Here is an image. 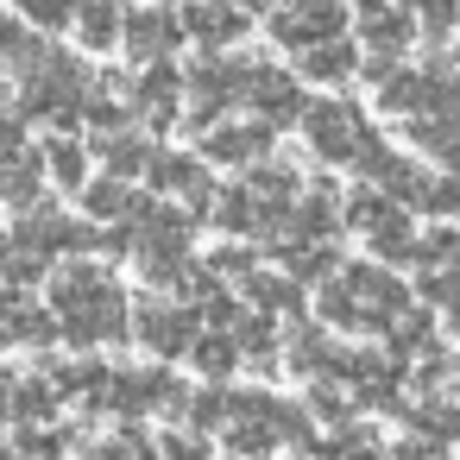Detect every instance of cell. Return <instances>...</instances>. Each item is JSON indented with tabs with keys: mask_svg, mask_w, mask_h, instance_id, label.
<instances>
[{
	"mask_svg": "<svg viewBox=\"0 0 460 460\" xmlns=\"http://www.w3.org/2000/svg\"><path fill=\"white\" fill-rule=\"evenodd\" d=\"M51 309L64 322V341H76V347H102V341H120L127 334V296L89 259H70L51 278Z\"/></svg>",
	"mask_w": 460,
	"mask_h": 460,
	"instance_id": "6da1fadb",
	"label": "cell"
},
{
	"mask_svg": "<svg viewBox=\"0 0 460 460\" xmlns=\"http://www.w3.org/2000/svg\"><path fill=\"white\" fill-rule=\"evenodd\" d=\"M190 385L177 378V372H164V366H127V372H114V397H108V410L120 416V422H139V416H171V422H183L190 416Z\"/></svg>",
	"mask_w": 460,
	"mask_h": 460,
	"instance_id": "7a4b0ae2",
	"label": "cell"
},
{
	"mask_svg": "<svg viewBox=\"0 0 460 460\" xmlns=\"http://www.w3.org/2000/svg\"><path fill=\"white\" fill-rule=\"evenodd\" d=\"M303 139H309V152H315L322 164H359V152H366L378 133L359 120L353 102L328 95V102H309V114H303Z\"/></svg>",
	"mask_w": 460,
	"mask_h": 460,
	"instance_id": "3957f363",
	"label": "cell"
},
{
	"mask_svg": "<svg viewBox=\"0 0 460 460\" xmlns=\"http://www.w3.org/2000/svg\"><path fill=\"white\" fill-rule=\"evenodd\" d=\"M13 240L32 252V259H64V252H102V227H83V221H70L58 202H45V208H32V215H20V227H13Z\"/></svg>",
	"mask_w": 460,
	"mask_h": 460,
	"instance_id": "277c9868",
	"label": "cell"
},
{
	"mask_svg": "<svg viewBox=\"0 0 460 460\" xmlns=\"http://www.w3.org/2000/svg\"><path fill=\"white\" fill-rule=\"evenodd\" d=\"M240 102H252V114L278 133V127H296L303 114H309V95L296 89V76L290 70H278V64H252L246 70V95Z\"/></svg>",
	"mask_w": 460,
	"mask_h": 460,
	"instance_id": "5b68a950",
	"label": "cell"
},
{
	"mask_svg": "<svg viewBox=\"0 0 460 460\" xmlns=\"http://www.w3.org/2000/svg\"><path fill=\"white\" fill-rule=\"evenodd\" d=\"M183 39H190L183 13H171V7H127V51L139 58V70L146 64H171V51Z\"/></svg>",
	"mask_w": 460,
	"mask_h": 460,
	"instance_id": "8992f818",
	"label": "cell"
},
{
	"mask_svg": "<svg viewBox=\"0 0 460 460\" xmlns=\"http://www.w3.org/2000/svg\"><path fill=\"white\" fill-rule=\"evenodd\" d=\"M341 284L359 296V309H366L378 328H391V322L410 309V290H403V284L391 278V265H378V259H359V265H347V271H341Z\"/></svg>",
	"mask_w": 460,
	"mask_h": 460,
	"instance_id": "52a82bcc",
	"label": "cell"
},
{
	"mask_svg": "<svg viewBox=\"0 0 460 460\" xmlns=\"http://www.w3.org/2000/svg\"><path fill=\"white\" fill-rule=\"evenodd\" d=\"M133 328H139V341H146V353H152V359L196 353V341H202V322H196L190 309H177V303H146Z\"/></svg>",
	"mask_w": 460,
	"mask_h": 460,
	"instance_id": "ba28073f",
	"label": "cell"
},
{
	"mask_svg": "<svg viewBox=\"0 0 460 460\" xmlns=\"http://www.w3.org/2000/svg\"><path fill=\"white\" fill-rule=\"evenodd\" d=\"M202 158L208 164H240V171H259L271 158V127L265 120H227L202 139Z\"/></svg>",
	"mask_w": 460,
	"mask_h": 460,
	"instance_id": "9c48e42d",
	"label": "cell"
},
{
	"mask_svg": "<svg viewBox=\"0 0 460 460\" xmlns=\"http://www.w3.org/2000/svg\"><path fill=\"white\" fill-rule=\"evenodd\" d=\"M341 341L328 334V328H309V322H290V334H284V366L290 372H303V378H341Z\"/></svg>",
	"mask_w": 460,
	"mask_h": 460,
	"instance_id": "30bf717a",
	"label": "cell"
},
{
	"mask_svg": "<svg viewBox=\"0 0 460 460\" xmlns=\"http://www.w3.org/2000/svg\"><path fill=\"white\" fill-rule=\"evenodd\" d=\"M246 7H234V0H190V7H183V32L215 58V51H227L234 39H246Z\"/></svg>",
	"mask_w": 460,
	"mask_h": 460,
	"instance_id": "8fae6325",
	"label": "cell"
},
{
	"mask_svg": "<svg viewBox=\"0 0 460 460\" xmlns=\"http://www.w3.org/2000/svg\"><path fill=\"white\" fill-rule=\"evenodd\" d=\"M51 378H58L64 397H83L89 416L108 410V397H114V372H108L102 359H64V366H51Z\"/></svg>",
	"mask_w": 460,
	"mask_h": 460,
	"instance_id": "7c38bea8",
	"label": "cell"
},
{
	"mask_svg": "<svg viewBox=\"0 0 460 460\" xmlns=\"http://www.w3.org/2000/svg\"><path fill=\"white\" fill-rule=\"evenodd\" d=\"M359 39L372 45V58H397L410 39H416V20L397 7V0H385V7H372V13H359Z\"/></svg>",
	"mask_w": 460,
	"mask_h": 460,
	"instance_id": "4fadbf2b",
	"label": "cell"
},
{
	"mask_svg": "<svg viewBox=\"0 0 460 460\" xmlns=\"http://www.w3.org/2000/svg\"><path fill=\"white\" fill-rule=\"evenodd\" d=\"M366 246H372L378 265H422V234L403 221V208H391V215L366 234Z\"/></svg>",
	"mask_w": 460,
	"mask_h": 460,
	"instance_id": "5bb4252c",
	"label": "cell"
},
{
	"mask_svg": "<svg viewBox=\"0 0 460 460\" xmlns=\"http://www.w3.org/2000/svg\"><path fill=\"white\" fill-rule=\"evenodd\" d=\"M246 303H252V315H303V284L296 278H284V271H252L246 284Z\"/></svg>",
	"mask_w": 460,
	"mask_h": 460,
	"instance_id": "9a60e30c",
	"label": "cell"
},
{
	"mask_svg": "<svg viewBox=\"0 0 460 460\" xmlns=\"http://www.w3.org/2000/svg\"><path fill=\"white\" fill-rule=\"evenodd\" d=\"M95 146V158L108 164V177H120V183H133V177H152V139H139V133H114V139H89Z\"/></svg>",
	"mask_w": 460,
	"mask_h": 460,
	"instance_id": "2e32d148",
	"label": "cell"
},
{
	"mask_svg": "<svg viewBox=\"0 0 460 460\" xmlns=\"http://www.w3.org/2000/svg\"><path fill=\"white\" fill-rule=\"evenodd\" d=\"M240 183H246L265 208H278V215H296V202H303V196H296V190H303V177H296V164H284V158H271V164L246 171Z\"/></svg>",
	"mask_w": 460,
	"mask_h": 460,
	"instance_id": "e0dca14e",
	"label": "cell"
},
{
	"mask_svg": "<svg viewBox=\"0 0 460 460\" xmlns=\"http://www.w3.org/2000/svg\"><path fill=\"white\" fill-rule=\"evenodd\" d=\"M76 32H83L89 51H114V45H127V7H120V0H83Z\"/></svg>",
	"mask_w": 460,
	"mask_h": 460,
	"instance_id": "ac0fdd59",
	"label": "cell"
},
{
	"mask_svg": "<svg viewBox=\"0 0 460 460\" xmlns=\"http://www.w3.org/2000/svg\"><path fill=\"white\" fill-rule=\"evenodd\" d=\"M359 70V45L353 39H328V45H315L309 58H296V76L303 83H347Z\"/></svg>",
	"mask_w": 460,
	"mask_h": 460,
	"instance_id": "d6986e66",
	"label": "cell"
},
{
	"mask_svg": "<svg viewBox=\"0 0 460 460\" xmlns=\"http://www.w3.org/2000/svg\"><path fill=\"white\" fill-rule=\"evenodd\" d=\"M58 403H64V391H58V378H51V372L13 378V416H20L26 429H45V422L58 416Z\"/></svg>",
	"mask_w": 460,
	"mask_h": 460,
	"instance_id": "ffe728a7",
	"label": "cell"
},
{
	"mask_svg": "<svg viewBox=\"0 0 460 460\" xmlns=\"http://www.w3.org/2000/svg\"><path fill=\"white\" fill-rule=\"evenodd\" d=\"M278 259H284V278H296L303 290H309V284H334V278L347 271L334 246H278Z\"/></svg>",
	"mask_w": 460,
	"mask_h": 460,
	"instance_id": "44dd1931",
	"label": "cell"
},
{
	"mask_svg": "<svg viewBox=\"0 0 460 460\" xmlns=\"http://www.w3.org/2000/svg\"><path fill=\"white\" fill-rule=\"evenodd\" d=\"M410 429L441 454L447 441H460V403H447V397H416V403H410Z\"/></svg>",
	"mask_w": 460,
	"mask_h": 460,
	"instance_id": "7402d4cb",
	"label": "cell"
},
{
	"mask_svg": "<svg viewBox=\"0 0 460 460\" xmlns=\"http://www.w3.org/2000/svg\"><path fill=\"white\" fill-rule=\"evenodd\" d=\"M45 177L58 190H89V146L83 139H45Z\"/></svg>",
	"mask_w": 460,
	"mask_h": 460,
	"instance_id": "603a6c76",
	"label": "cell"
},
{
	"mask_svg": "<svg viewBox=\"0 0 460 460\" xmlns=\"http://www.w3.org/2000/svg\"><path fill=\"white\" fill-rule=\"evenodd\" d=\"M83 208H89L95 221H133V215L146 208V196H139V190H127L120 177H102V183H89V190H83Z\"/></svg>",
	"mask_w": 460,
	"mask_h": 460,
	"instance_id": "cb8c5ba5",
	"label": "cell"
},
{
	"mask_svg": "<svg viewBox=\"0 0 460 460\" xmlns=\"http://www.w3.org/2000/svg\"><path fill=\"white\" fill-rule=\"evenodd\" d=\"M315 309H322V322H328V328H347V334H385V328H378V322L359 309V296H353L341 278H334V284L315 296Z\"/></svg>",
	"mask_w": 460,
	"mask_h": 460,
	"instance_id": "d4e9b609",
	"label": "cell"
},
{
	"mask_svg": "<svg viewBox=\"0 0 460 460\" xmlns=\"http://www.w3.org/2000/svg\"><path fill=\"white\" fill-rule=\"evenodd\" d=\"M385 353L391 359H410V353H435V334H429V309H403L391 328H385Z\"/></svg>",
	"mask_w": 460,
	"mask_h": 460,
	"instance_id": "484cf974",
	"label": "cell"
},
{
	"mask_svg": "<svg viewBox=\"0 0 460 460\" xmlns=\"http://www.w3.org/2000/svg\"><path fill=\"white\" fill-rule=\"evenodd\" d=\"M234 341H240V353H246L259 372H278V328H271V315H246V322L234 328Z\"/></svg>",
	"mask_w": 460,
	"mask_h": 460,
	"instance_id": "4316f807",
	"label": "cell"
},
{
	"mask_svg": "<svg viewBox=\"0 0 460 460\" xmlns=\"http://www.w3.org/2000/svg\"><path fill=\"white\" fill-rule=\"evenodd\" d=\"M240 359H246V353H240V341H234V334H202V341H196V353H190V366H196L202 378H215V385H221Z\"/></svg>",
	"mask_w": 460,
	"mask_h": 460,
	"instance_id": "83f0119b",
	"label": "cell"
},
{
	"mask_svg": "<svg viewBox=\"0 0 460 460\" xmlns=\"http://www.w3.org/2000/svg\"><path fill=\"white\" fill-rule=\"evenodd\" d=\"M45 278V259H32L13 234H0V290H26Z\"/></svg>",
	"mask_w": 460,
	"mask_h": 460,
	"instance_id": "f1b7e54d",
	"label": "cell"
},
{
	"mask_svg": "<svg viewBox=\"0 0 460 460\" xmlns=\"http://www.w3.org/2000/svg\"><path fill=\"white\" fill-rule=\"evenodd\" d=\"M196 177H208V171H202L190 152H158L146 183H152V190H177V196H190V190H196Z\"/></svg>",
	"mask_w": 460,
	"mask_h": 460,
	"instance_id": "f546056e",
	"label": "cell"
},
{
	"mask_svg": "<svg viewBox=\"0 0 460 460\" xmlns=\"http://www.w3.org/2000/svg\"><path fill=\"white\" fill-rule=\"evenodd\" d=\"M196 435H208V429H234V391H221V385H208V391H196L190 397V416H183Z\"/></svg>",
	"mask_w": 460,
	"mask_h": 460,
	"instance_id": "4dcf8cb0",
	"label": "cell"
},
{
	"mask_svg": "<svg viewBox=\"0 0 460 460\" xmlns=\"http://www.w3.org/2000/svg\"><path fill=\"white\" fill-rule=\"evenodd\" d=\"M271 441H278V422H271V416H240V422L227 429V447H234L240 460H265Z\"/></svg>",
	"mask_w": 460,
	"mask_h": 460,
	"instance_id": "1f68e13d",
	"label": "cell"
},
{
	"mask_svg": "<svg viewBox=\"0 0 460 460\" xmlns=\"http://www.w3.org/2000/svg\"><path fill=\"white\" fill-rule=\"evenodd\" d=\"M13 7H20L32 26H45V32H64V26H76L83 0H13Z\"/></svg>",
	"mask_w": 460,
	"mask_h": 460,
	"instance_id": "d6a6232c",
	"label": "cell"
},
{
	"mask_svg": "<svg viewBox=\"0 0 460 460\" xmlns=\"http://www.w3.org/2000/svg\"><path fill=\"white\" fill-rule=\"evenodd\" d=\"M303 410H309L315 422H334V429H347V410H353V403H347V397L334 391V378H322V385H309Z\"/></svg>",
	"mask_w": 460,
	"mask_h": 460,
	"instance_id": "836d02e7",
	"label": "cell"
},
{
	"mask_svg": "<svg viewBox=\"0 0 460 460\" xmlns=\"http://www.w3.org/2000/svg\"><path fill=\"white\" fill-rule=\"evenodd\" d=\"M70 441H76L70 429H20V441H13V447H20L26 460H58Z\"/></svg>",
	"mask_w": 460,
	"mask_h": 460,
	"instance_id": "e575fe53",
	"label": "cell"
},
{
	"mask_svg": "<svg viewBox=\"0 0 460 460\" xmlns=\"http://www.w3.org/2000/svg\"><path fill=\"white\" fill-rule=\"evenodd\" d=\"M158 460H215V447H208V435L171 429V435H158Z\"/></svg>",
	"mask_w": 460,
	"mask_h": 460,
	"instance_id": "d590c367",
	"label": "cell"
},
{
	"mask_svg": "<svg viewBox=\"0 0 460 460\" xmlns=\"http://www.w3.org/2000/svg\"><path fill=\"white\" fill-rule=\"evenodd\" d=\"M422 215H435V221H460V177H435L429 196H422Z\"/></svg>",
	"mask_w": 460,
	"mask_h": 460,
	"instance_id": "8d00e7d4",
	"label": "cell"
},
{
	"mask_svg": "<svg viewBox=\"0 0 460 460\" xmlns=\"http://www.w3.org/2000/svg\"><path fill=\"white\" fill-rule=\"evenodd\" d=\"M208 271L246 284V278H252V246H215V252H208Z\"/></svg>",
	"mask_w": 460,
	"mask_h": 460,
	"instance_id": "74e56055",
	"label": "cell"
},
{
	"mask_svg": "<svg viewBox=\"0 0 460 460\" xmlns=\"http://www.w3.org/2000/svg\"><path fill=\"white\" fill-rule=\"evenodd\" d=\"M177 296H183V303H202V309H208V303L221 296V278H215L208 265H190V278H183V290H177Z\"/></svg>",
	"mask_w": 460,
	"mask_h": 460,
	"instance_id": "f35d334b",
	"label": "cell"
},
{
	"mask_svg": "<svg viewBox=\"0 0 460 460\" xmlns=\"http://www.w3.org/2000/svg\"><path fill=\"white\" fill-rule=\"evenodd\" d=\"M391 460H435V447H429L422 435H410V441H397V447H391Z\"/></svg>",
	"mask_w": 460,
	"mask_h": 460,
	"instance_id": "ab89813d",
	"label": "cell"
},
{
	"mask_svg": "<svg viewBox=\"0 0 460 460\" xmlns=\"http://www.w3.org/2000/svg\"><path fill=\"white\" fill-rule=\"evenodd\" d=\"M435 158H441V164H447V177H460V127H454V139H447V146H441V152H435Z\"/></svg>",
	"mask_w": 460,
	"mask_h": 460,
	"instance_id": "60d3db41",
	"label": "cell"
},
{
	"mask_svg": "<svg viewBox=\"0 0 460 460\" xmlns=\"http://www.w3.org/2000/svg\"><path fill=\"white\" fill-rule=\"evenodd\" d=\"M0 202H13V164L0 158Z\"/></svg>",
	"mask_w": 460,
	"mask_h": 460,
	"instance_id": "b9f144b4",
	"label": "cell"
},
{
	"mask_svg": "<svg viewBox=\"0 0 460 460\" xmlns=\"http://www.w3.org/2000/svg\"><path fill=\"white\" fill-rule=\"evenodd\" d=\"M447 341H460V303L447 309Z\"/></svg>",
	"mask_w": 460,
	"mask_h": 460,
	"instance_id": "7bdbcfd3",
	"label": "cell"
}]
</instances>
